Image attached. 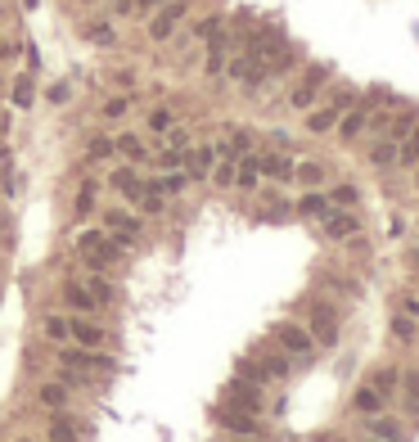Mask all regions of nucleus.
Segmentation results:
<instances>
[{
	"instance_id": "40",
	"label": "nucleus",
	"mask_w": 419,
	"mask_h": 442,
	"mask_svg": "<svg viewBox=\"0 0 419 442\" xmlns=\"http://www.w3.org/2000/svg\"><path fill=\"white\" fill-rule=\"evenodd\" d=\"M28 104H32V81L18 77V86H14V108H28Z\"/></svg>"
},
{
	"instance_id": "44",
	"label": "nucleus",
	"mask_w": 419,
	"mask_h": 442,
	"mask_svg": "<svg viewBox=\"0 0 419 442\" xmlns=\"http://www.w3.org/2000/svg\"><path fill=\"white\" fill-rule=\"evenodd\" d=\"M158 163H163V167H180L185 163V149H163V154H158Z\"/></svg>"
},
{
	"instance_id": "13",
	"label": "nucleus",
	"mask_w": 419,
	"mask_h": 442,
	"mask_svg": "<svg viewBox=\"0 0 419 442\" xmlns=\"http://www.w3.org/2000/svg\"><path fill=\"white\" fill-rule=\"evenodd\" d=\"M257 167H262V176H270V181H289L293 176V163L285 154H262V158H257Z\"/></svg>"
},
{
	"instance_id": "48",
	"label": "nucleus",
	"mask_w": 419,
	"mask_h": 442,
	"mask_svg": "<svg viewBox=\"0 0 419 442\" xmlns=\"http://www.w3.org/2000/svg\"><path fill=\"white\" fill-rule=\"evenodd\" d=\"M23 5H28V9H36V5H41V0H23Z\"/></svg>"
},
{
	"instance_id": "49",
	"label": "nucleus",
	"mask_w": 419,
	"mask_h": 442,
	"mask_svg": "<svg viewBox=\"0 0 419 442\" xmlns=\"http://www.w3.org/2000/svg\"><path fill=\"white\" fill-rule=\"evenodd\" d=\"M5 154H9V149H5V144H0V163H5Z\"/></svg>"
},
{
	"instance_id": "12",
	"label": "nucleus",
	"mask_w": 419,
	"mask_h": 442,
	"mask_svg": "<svg viewBox=\"0 0 419 442\" xmlns=\"http://www.w3.org/2000/svg\"><path fill=\"white\" fill-rule=\"evenodd\" d=\"M356 230H361V226H356L352 212H329V217H325V235H329V239H352Z\"/></svg>"
},
{
	"instance_id": "5",
	"label": "nucleus",
	"mask_w": 419,
	"mask_h": 442,
	"mask_svg": "<svg viewBox=\"0 0 419 442\" xmlns=\"http://www.w3.org/2000/svg\"><path fill=\"white\" fill-rule=\"evenodd\" d=\"M311 339H320V343H338V316H334V307H325V302L311 307Z\"/></svg>"
},
{
	"instance_id": "34",
	"label": "nucleus",
	"mask_w": 419,
	"mask_h": 442,
	"mask_svg": "<svg viewBox=\"0 0 419 442\" xmlns=\"http://www.w3.org/2000/svg\"><path fill=\"white\" fill-rule=\"evenodd\" d=\"M257 366H262L266 379H285V375H289V361H285V357H266V361H257Z\"/></svg>"
},
{
	"instance_id": "1",
	"label": "nucleus",
	"mask_w": 419,
	"mask_h": 442,
	"mask_svg": "<svg viewBox=\"0 0 419 442\" xmlns=\"http://www.w3.org/2000/svg\"><path fill=\"white\" fill-rule=\"evenodd\" d=\"M185 9H190V0H163V5H158V14L149 18V36H154V41H167V36L176 32V23L185 18Z\"/></svg>"
},
{
	"instance_id": "11",
	"label": "nucleus",
	"mask_w": 419,
	"mask_h": 442,
	"mask_svg": "<svg viewBox=\"0 0 419 442\" xmlns=\"http://www.w3.org/2000/svg\"><path fill=\"white\" fill-rule=\"evenodd\" d=\"M257 181H262V167H257V158H253V154H239V158H235V186H239V190H253Z\"/></svg>"
},
{
	"instance_id": "28",
	"label": "nucleus",
	"mask_w": 419,
	"mask_h": 442,
	"mask_svg": "<svg viewBox=\"0 0 419 442\" xmlns=\"http://www.w3.org/2000/svg\"><path fill=\"white\" fill-rule=\"evenodd\" d=\"M369 434L384 438V442H397V438H401V429H397V420H384V415H379V420H369Z\"/></svg>"
},
{
	"instance_id": "53",
	"label": "nucleus",
	"mask_w": 419,
	"mask_h": 442,
	"mask_svg": "<svg viewBox=\"0 0 419 442\" xmlns=\"http://www.w3.org/2000/svg\"><path fill=\"white\" fill-rule=\"evenodd\" d=\"M334 442H338V438H334Z\"/></svg>"
},
{
	"instance_id": "47",
	"label": "nucleus",
	"mask_w": 419,
	"mask_h": 442,
	"mask_svg": "<svg viewBox=\"0 0 419 442\" xmlns=\"http://www.w3.org/2000/svg\"><path fill=\"white\" fill-rule=\"evenodd\" d=\"M158 5H163V0H131L135 14H149V9H158Z\"/></svg>"
},
{
	"instance_id": "43",
	"label": "nucleus",
	"mask_w": 419,
	"mask_h": 442,
	"mask_svg": "<svg viewBox=\"0 0 419 442\" xmlns=\"http://www.w3.org/2000/svg\"><path fill=\"white\" fill-rule=\"evenodd\" d=\"M406 392H411V411L419 415V370H411V375H406Z\"/></svg>"
},
{
	"instance_id": "36",
	"label": "nucleus",
	"mask_w": 419,
	"mask_h": 442,
	"mask_svg": "<svg viewBox=\"0 0 419 442\" xmlns=\"http://www.w3.org/2000/svg\"><path fill=\"white\" fill-rule=\"evenodd\" d=\"M253 149V131H235V140H230V158H239V154H248Z\"/></svg>"
},
{
	"instance_id": "38",
	"label": "nucleus",
	"mask_w": 419,
	"mask_h": 442,
	"mask_svg": "<svg viewBox=\"0 0 419 442\" xmlns=\"http://www.w3.org/2000/svg\"><path fill=\"white\" fill-rule=\"evenodd\" d=\"M100 244H104L100 230H81L77 235V253H91V249H100Z\"/></svg>"
},
{
	"instance_id": "45",
	"label": "nucleus",
	"mask_w": 419,
	"mask_h": 442,
	"mask_svg": "<svg viewBox=\"0 0 419 442\" xmlns=\"http://www.w3.org/2000/svg\"><path fill=\"white\" fill-rule=\"evenodd\" d=\"M127 108H131L127 100H108V104H104V118H122V113H127Z\"/></svg>"
},
{
	"instance_id": "10",
	"label": "nucleus",
	"mask_w": 419,
	"mask_h": 442,
	"mask_svg": "<svg viewBox=\"0 0 419 442\" xmlns=\"http://www.w3.org/2000/svg\"><path fill=\"white\" fill-rule=\"evenodd\" d=\"M221 429H230V434H257V415L253 411H235V407H221L217 411Z\"/></svg>"
},
{
	"instance_id": "3",
	"label": "nucleus",
	"mask_w": 419,
	"mask_h": 442,
	"mask_svg": "<svg viewBox=\"0 0 419 442\" xmlns=\"http://www.w3.org/2000/svg\"><path fill=\"white\" fill-rule=\"evenodd\" d=\"M226 407L235 411H262V392H257V384H248V379H230L226 384Z\"/></svg>"
},
{
	"instance_id": "39",
	"label": "nucleus",
	"mask_w": 419,
	"mask_h": 442,
	"mask_svg": "<svg viewBox=\"0 0 419 442\" xmlns=\"http://www.w3.org/2000/svg\"><path fill=\"white\" fill-rule=\"evenodd\" d=\"M239 379H248V384H266V375H262V366H257V361H239Z\"/></svg>"
},
{
	"instance_id": "46",
	"label": "nucleus",
	"mask_w": 419,
	"mask_h": 442,
	"mask_svg": "<svg viewBox=\"0 0 419 442\" xmlns=\"http://www.w3.org/2000/svg\"><path fill=\"white\" fill-rule=\"evenodd\" d=\"M334 203H356V190L352 186H338L334 190Z\"/></svg>"
},
{
	"instance_id": "17",
	"label": "nucleus",
	"mask_w": 419,
	"mask_h": 442,
	"mask_svg": "<svg viewBox=\"0 0 419 442\" xmlns=\"http://www.w3.org/2000/svg\"><path fill=\"white\" fill-rule=\"evenodd\" d=\"M338 113H343L338 104H329V108H316V113L306 118V131H316V136H320V131H329V127L338 122Z\"/></svg>"
},
{
	"instance_id": "23",
	"label": "nucleus",
	"mask_w": 419,
	"mask_h": 442,
	"mask_svg": "<svg viewBox=\"0 0 419 442\" xmlns=\"http://www.w3.org/2000/svg\"><path fill=\"white\" fill-rule=\"evenodd\" d=\"M369 163H374V167H392V163H397V144H392V140H379L374 149H369Z\"/></svg>"
},
{
	"instance_id": "25",
	"label": "nucleus",
	"mask_w": 419,
	"mask_h": 442,
	"mask_svg": "<svg viewBox=\"0 0 419 442\" xmlns=\"http://www.w3.org/2000/svg\"><path fill=\"white\" fill-rule=\"evenodd\" d=\"M361 127H365V108H356V113H348V118L338 122L343 140H356V136H361Z\"/></svg>"
},
{
	"instance_id": "30",
	"label": "nucleus",
	"mask_w": 419,
	"mask_h": 442,
	"mask_svg": "<svg viewBox=\"0 0 419 442\" xmlns=\"http://www.w3.org/2000/svg\"><path fill=\"white\" fill-rule=\"evenodd\" d=\"M217 32H221V14H207L203 23H194V41H212Z\"/></svg>"
},
{
	"instance_id": "18",
	"label": "nucleus",
	"mask_w": 419,
	"mask_h": 442,
	"mask_svg": "<svg viewBox=\"0 0 419 442\" xmlns=\"http://www.w3.org/2000/svg\"><path fill=\"white\" fill-rule=\"evenodd\" d=\"M149 186H154L158 194H180L185 186H190V171H167V176H158V181H149Z\"/></svg>"
},
{
	"instance_id": "20",
	"label": "nucleus",
	"mask_w": 419,
	"mask_h": 442,
	"mask_svg": "<svg viewBox=\"0 0 419 442\" xmlns=\"http://www.w3.org/2000/svg\"><path fill=\"white\" fill-rule=\"evenodd\" d=\"M86 289H91V293H95V302H100V307H108V302H113V298H117V289H113V285H108V280H104V276H86Z\"/></svg>"
},
{
	"instance_id": "35",
	"label": "nucleus",
	"mask_w": 419,
	"mask_h": 442,
	"mask_svg": "<svg viewBox=\"0 0 419 442\" xmlns=\"http://www.w3.org/2000/svg\"><path fill=\"white\" fill-rule=\"evenodd\" d=\"M86 36H91L95 45H113L117 36H113V28H108V23H91V28H86Z\"/></svg>"
},
{
	"instance_id": "37",
	"label": "nucleus",
	"mask_w": 419,
	"mask_h": 442,
	"mask_svg": "<svg viewBox=\"0 0 419 442\" xmlns=\"http://www.w3.org/2000/svg\"><path fill=\"white\" fill-rule=\"evenodd\" d=\"M91 208H95V181H86V186L77 190V212L86 217V212H91Z\"/></svg>"
},
{
	"instance_id": "32",
	"label": "nucleus",
	"mask_w": 419,
	"mask_h": 442,
	"mask_svg": "<svg viewBox=\"0 0 419 442\" xmlns=\"http://www.w3.org/2000/svg\"><path fill=\"white\" fill-rule=\"evenodd\" d=\"M45 339L50 343H68V321L64 316H45Z\"/></svg>"
},
{
	"instance_id": "50",
	"label": "nucleus",
	"mask_w": 419,
	"mask_h": 442,
	"mask_svg": "<svg viewBox=\"0 0 419 442\" xmlns=\"http://www.w3.org/2000/svg\"><path fill=\"white\" fill-rule=\"evenodd\" d=\"M415 266H419V253H415Z\"/></svg>"
},
{
	"instance_id": "7",
	"label": "nucleus",
	"mask_w": 419,
	"mask_h": 442,
	"mask_svg": "<svg viewBox=\"0 0 419 442\" xmlns=\"http://www.w3.org/2000/svg\"><path fill=\"white\" fill-rule=\"evenodd\" d=\"M108 186H113L122 199H131V203L144 194V181H140V171H135V167H117L113 176H108Z\"/></svg>"
},
{
	"instance_id": "33",
	"label": "nucleus",
	"mask_w": 419,
	"mask_h": 442,
	"mask_svg": "<svg viewBox=\"0 0 419 442\" xmlns=\"http://www.w3.org/2000/svg\"><path fill=\"white\" fill-rule=\"evenodd\" d=\"M397 384H401V375H397V370H379L369 388H374V392H384V397H392V388H397Z\"/></svg>"
},
{
	"instance_id": "16",
	"label": "nucleus",
	"mask_w": 419,
	"mask_h": 442,
	"mask_svg": "<svg viewBox=\"0 0 419 442\" xmlns=\"http://www.w3.org/2000/svg\"><path fill=\"white\" fill-rule=\"evenodd\" d=\"M36 397H41V407H50V411H64V407H68V388L59 384V379H54V384H41V392H36Z\"/></svg>"
},
{
	"instance_id": "42",
	"label": "nucleus",
	"mask_w": 419,
	"mask_h": 442,
	"mask_svg": "<svg viewBox=\"0 0 419 442\" xmlns=\"http://www.w3.org/2000/svg\"><path fill=\"white\" fill-rule=\"evenodd\" d=\"M419 158V122H415V136H411V144L406 149H397V163H415Z\"/></svg>"
},
{
	"instance_id": "21",
	"label": "nucleus",
	"mask_w": 419,
	"mask_h": 442,
	"mask_svg": "<svg viewBox=\"0 0 419 442\" xmlns=\"http://www.w3.org/2000/svg\"><path fill=\"white\" fill-rule=\"evenodd\" d=\"M113 154H117V144L108 136H95L91 144H86V158H91V163H104V158H113Z\"/></svg>"
},
{
	"instance_id": "9",
	"label": "nucleus",
	"mask_w": 419,
	"mask_h": 442,
	"mask_svg": "<svg viewBox=\"0 0 419 442\" xmlns=\"http://www.w3.org/2000/svg\"><path fill=\"white\" fill-rule=\"evenodd\" d=\"M217 144H199L194 154H185V167H190V176L194 181H203V176H212V163H217Z\"/></svg>"
},
{
	"instance_id": "22",
	"label": "nucleus",
	"mask_w": 419,
	"mask_h": 442,
	"mask_svg": "<svg viewBox=\"0 0 419 442\" xmlns=\"http://www.w3.org/2000/svg\"><path fill=\"white\" fill-rule=\"evenodd\" d=\"M50 442H81V424L54 420V424H50Z\"/></svg>"
},
{
	"instance_id": "4",
	"label": "nucleus",
	"mask_w": 419,
	"mask_h": 442,
	"mask_svg": "<svg viewBox=\"0 0 419 442\" xmlns=\"http://www.w3.org/2000/svg\"><path fill=\"white\" fill-rule=\"evenodd\" d=\"M325 81H329V68H325V64H316V68L302 77V86H298V91L289 95V104H293V108H311V104H316V91H320Z\"/></svg>"
},
{
	"instance_id": "29",
	"label": "nucleus",
	"mask_w": 419,
	"mask_h": 442,
	"mask_svg": "<svg viewBox=\"0 0 419 442\" xmlns=\"http://www.w3.org/2000/svg\"><path fill=\"white\" fill-rule=\"evenodd\" d=\"M379 407H384V392H374V388H361V392H356V411L374 415Z\"/></svg>"
},
{
	"instance_id": "24",
	"label": "nucleus",
	"mask_w": 419,
	"mask_h": 442,
	"mask_svg": "<svg viewBox=\"0 0 419 442\" xmlns=\"http://www.w3.org/2000/svg\"><path fill=\"white\" fill-rule=\"evenodd\" d=\"M113 144L122 149V158H131V163H144V144H140V136H117Z\"/></svg>"
},
{
	"instance_id": "26",
	"label": "nucleus",
	"mask_w": 419,
	"mask_h": 442,
	"mask_svg": "<svg viewBox=\"0 0 419 442\" xmlns=\"http://www.w3.org/2000/svg\"><path fill=\"white\" fill-rule=\"evenodd\" d=\"M293 176H298L302 186H320V181H325V167H320V163H298V167H293Z\"/></svg>"
},
{
	"instance_id": "27",
	"label": "nucleus",
	"mask_w": 419,
	"mask_h": 442,
	"mask_svg": "<svg viewBox=\"0 0 419 442\" xmlns=\"http://www.w3.org/2000/svg\"><path fill=\"white\" fill-rule=\"evenodd\" d=\"M59 384H64V388H86V384H91V375H86V370H72V366L59 361Z\"/></svg>"
},
{
	"instance_id": "8",
	"label": "nucleus",
	"mask_w": 419,
	"mask_h": 442,
	"mask_svg": "<svg viewBox=\"0 0 419 442\" xmlns=\"http://www.w3.org/2000/svg\"><path fill=\"white\" fill-rule=\"evenodd\" d=\"M64 302L72 307V312H81V316H91V312H100V302H95V293L81 285V280H68L64 285Z\"/></svg>"
},
{
	"instance_id": "19",
	"label": "nucleus",
	"mask_w": 419,
	"mask_h": 442,
	"mask_svg": "<svg viewBox=\"0 0 419 442\" xmlns=\"http://www.w3.org/2000/svg\"><path fill=\"white\" fill-rule=\"evenodd\" d=\"M298 212H302V217H320V221H325V217H329V199H325V194H302Z\"/></svg>"
},
{
	"instance_id": "51",
	"label": "nucleus",
	"mask_w": 419,
	"mask_h": 442,
	"mask_svg": "<svg viewBox=\"0 0 419 442\" xmlns=\"http://www.w3.org/2000/svg\"><path fill=\"white\" fill-rule=\"evenodd\" d=\"M18 442H28V438H18Z\"/></svg>"
},
{
	"instance_id": "41",
	"label": "nucleus",
	"mask_w": 419,
	"mask_h": 442,
	"mask_svg": "<svg viewBox=\"0 0 419 442\" xmlns=\"http://www.w3.org/2000/svg\"><path fill=\"white\" fill-rule=\"evenodd\" d=\"M167 149H190V131H185V127H171L167 131Z\"/></svg>"
},
{
	"instance_id": "52",
	"label": "nucleus",
	"mask_w": 419,
	"mask_h": 442,
	"mask_svg": "<svg viewBox=\"0 0 419 442\" xmlns=\"http://www.w3.org/2000/svg\"><path fill=\"white\" fill-rule=\"evenodd\" d=\"M415 186H419V176H415Z\"/></svg>"
},
{
	"instance_id": "6",
	"label": "nucleus",
	"mask_w": 419,
	"mask_h": 442,
	"mask_svg": "<svg viewBox=\"0 0 419 442\" xmlns=\"http://www.w3.org/2000/svg\"><path fill=\"white\" fill-rule=\"evenodd\" d=\"M275 343H280V348H285V352H293V357H306L316 339L306 334L302 325H275Z\"/></svg>"
},
{
	"instance_id": "2",
	"label": "nucleus",
	"mask_w": 419,
	"mask_h": 442,
	"mask_svg": "<svg viewBox=\"0 0 419 442\" xmlns=\"http://www.w3.org/2000/svg\"><path fill=\"white\" fill-rule=\"evenodd\" d=\"M68 339L77 343V348H104L108 343V329L86 321V316H68Z\"/></svg>"
},
{
	"instance_id": "14",
	"label": "nucleus",
	"mask_w": 419,
	"mask_h": 442,
	"mask_svg": "<svg viewBox=\"0 0 419 442\" xmlns=\"http://www.w3.org/2000/svg\"><path fill=\"white\" fill-rule=\"evenodd\" d=\"M221 68H226V36H212V41H207V64H203V72L207 77H221Z\"/></svg>"
},
{
	"instance_id": "15",
	"label": "nucleus",
	"mask_w": 419,
	"mask_h": 442,
	"mask_svg": "<svg viewBox=\"0 0 419 442\" xmlns=\"http://www.w3.org/2000/svg\"><path fill=\"white\" fill-rule=\"evenodd\" d=\"M104 221H108V230H117L122 239H135V235H140V217H131V212H108Z\"/></svg>"
},
{
	"instance_id": "31",
	"label": "nucleus",
	"mask_w": 419,
	"mask_h": 442,
	"mask_svg": "<svg viewBox=\"0 0 419 442\" xmlns=\"http://www.w3.org/2000/svg\"><path fill=\"white\" fill-rule=\"evenodd\" d=\"M171 127H176V122H171V108H154V113H149V131H154V136H167Z\"/></svg>"
}]
</instances>
